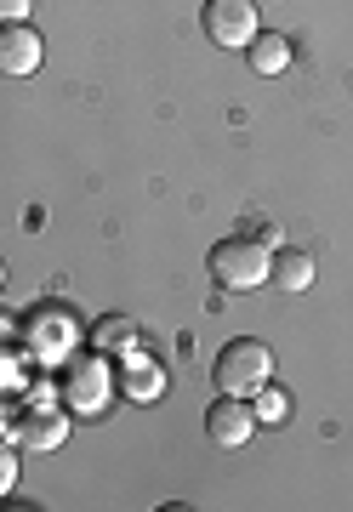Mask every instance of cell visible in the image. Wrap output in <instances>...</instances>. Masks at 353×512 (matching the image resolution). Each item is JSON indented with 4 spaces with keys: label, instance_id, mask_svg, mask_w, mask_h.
Listing matches in <instances>:
<instances>
[{
    "label": "cell",
    "instance_id": "cell-2",
    "mask_svg": "<svg viewBox=\"0 0 353 512\" xmlns=\"http://www.w3.org/2000/svg\"><path fill=\"white\" fill-rule=\"evenodd\" d=\"M211 274L223 279L228 291H251L274 274V251L262 234H228L223 245H211Z\"/></svg>",
    "mask_w": 353,
    "mask_h": 512
},
{
    "label": "cell",
    "instance_id": "cell-4",
    "mask_svg": "<svg viewBox=\"0 0 353 512\" xmlns=\"http://www.w3.org/2000/svg\"><path fill=\"white\" fill-rule=\"evenodd\" d=\"M251 433H257V410L240 404V393H217V404L205 410V439L240 450V444H251Z\"/></svg>",
    "mask_w": 353,
    "mask_h": 512
},
{
    "label": "cell",
    "instance_id": "cell-16",
    "mask_svg": "<svg viewBox=\"0 0 353 512\" xmlns=\"http://www.w3.org/2000/svg\"><path fill=\"white\" fill-rule=\"evenodd\" d=\"M0 285H6V262H0Z\"/></svg>",
    "mask_w": 353,
    "mask_h": 512
},
{
    "label": "cell",
    "instance_id": "cell-6",
    "mask_svg": "<svg viewBox=\"0 0 353 512\" xmlns=\"http://www.w3.org/2000/svg\"><path fill=\"white\" fill-rule=\"evenodd\" d=\"M40 57H46L40 29H29V23H0V74L23 80V74L40 69Z\"/></svg>",
    "mask_w": 353,
    "mask_h": 512
},
{
    "label": "cell",
    "instance_id": "cell-12",
    "mask_svg": "<svg viewBox=\"0 0 353 512\" xmlns=\"http://www.w3.org/2000/svg\"><path fill=\"white\" fill-rule=\"evenodd\" d=\"M12 484H18V444L0 439V501L12 495Z\"/></svg>",
    "mask_w": 353,
    "mask_h": 512
},
{
    "label": "cell",
    "instance_id": "cell-14",
    "mask_svg": "<svg viewBox=\"0 0 353 512\" xmlns=\"http://www.w3.org/2000/svg\"><path fill=\"white\" fill-rule=\"evenodd\" d=\"M126 387H131V393H143V399H149L154 387H160V376H154V370H143V376H126Z\"/></svg>",
    "mask_w": 353,
    "mask_h": 512
},
{
    "label": "cell",
    "instance_id": "cell-5",
    "mask_svg": "<svg viewBox=\"0 0 353 512\" xmlns=\"http://www.w3.org/2000/svg\"><path fill=\"white\" fill-rule=\"evenodd\" d=\"M63 439H69V416L63 410H18L12 416V444L29 450V456H46Z\"/></svg>",
    "mask_w": 353,
    "mask_h": 512
},
{
    "label": "cell",
    "instance_id": "cell-8",
    "mask_svg": "<svg viewBox=\"0 0 353 512\" xmlns=\"http://www.w3.org/2000/svg\"><path fill=\"white\" fill-rule=\"evenodd\" d=\"M245 57H251V69L257 74H279L285 63H291V40L285 35H257L251 46H245Z\"/></svg>",
    "mask_w": 353,
    "mask_h": 512
},
{
    "label": "cell",
    "instance_id": "cell-1",
    "mask_svg": "<svg viewBox=\"0 0 353 512\" xmlns=\"http://www.w3.org/2000/svg\"><path fill=\"white\" fill-rule=\"evenodd\" d=\"M274 376V348L262 342V336H234V342H223V353H217V365H211V382H217V393H257L262 382Z\"/></svg>",
    "mask_w": 353,
    "mask_h": 512
},
{
    "label": "cell",
    "instance_id": "cell-11",
    "mask_svg": "<svg viewBox=\"0 0 353 512\" xmlns=\"http://www.w3.org/2000/svg\"><path fill=\"white\" fill-rule=\"evenodd\" d=\"M251 410H257V421L279 427V421H291V393H285V387H274V382H262V387H257V404H251Z\"/></svg>",
    "mask_w": 353,
    "mask_h": 512
},
{
    "label": "cell",
    "instance_id": "cell-9",
    "mask_svg": "<svg viewBox=\"0 0 353 512\" xmlns=\"http://www.w3.org/2000/svg\"><path fill=\"white\" fill-rule=\"evenodd\" d=\"M137 342V330H131V319H120V313H109V319H97L92 330V353H120Z\"/></svg>",
    "mask_w": 353,
    "mask_h": 512
},
{
    "label": "cell",
    "instance_id": "cell-3",
    "mask_svg": "<svg viewBox=\"0 0 353 512\" xmlns=\"http://www.w3.org/2000/svg\"><path fill=\"white\" fill-rule=\"evenodd\" d=\"M200 23H205V40L223 46V52H245V46L262 35L257 29V0H205Z\"/></svg>",
    "mask_w": 353,
    "mask_h": 512
},
{
    "label": "cell",
    "instance_id": "cell-15",
    "mask_svg": "<svg viewBox=\"0 0 353 512\" xmlns=\"http://www.w3.org/2000/svg\"><path fill=\"white\" fill-rule=\"evenodd\" d=\"M6 427H12V410H6V399H0V433H6Z\"/></svg>",
    "mask_w": 353,
    "mask_h": 512
},
{
    "label": "cell",
    "instance_id": "cell-13",
    "mask_svg": "<svg viewBox=\"0 0 353 512\" xmlns=\"http://www.w3.org/2000/svg\"><path fill=\"white\" fill-rule=\"evenodd\" d=\"M29 6L35 0H0V23H29Z\"/></svg>",
    "mask_w": 353,
    "mask_h": 512
},
{
    "label": "cell",
    "instance_id": "cell-7",
    "mask_svg": "<svg viewBox=\"0 0 353 512\" xmlns=\"http://www.w3.org/2000/svg\"><path fill=\"white\" fill-rule=\"evenodd\" d=\"M279 285V291H308L314 285V256L297 251V245H285V251H274V274H268Z\"/></svg>",
    "mask_w": 353,
    "mask_h": 512
},
{
    "label": "cell",
    "instance_id": "cell-10",
    "mask_svg": "<svg viewBox=\"0 0 353 512\" xmlns=\"http://www.w3.org/2000/svg\"><path fill=\"white\" fill-rule=\"evenodd\" d=\"M69 404H86V410H92V404H103V365H86V370H69Z\"/></svg>",
    "mask_w": 353,
    "mask_h": 512
}]
</instances>
